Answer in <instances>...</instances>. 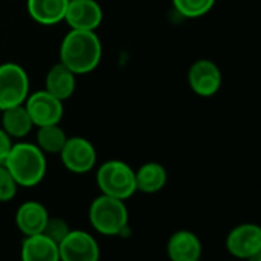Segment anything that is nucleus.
Segmentation results:
<instances>
[{
    "label": "nucleus",
    "instance_id": "1",
    "mask_svg": "<svg viewBox=\"0 0 261 261\" xmlns=\"http://www.w3.org/2000/svg\"><path fill=\"white\" fill-rule=\"evenodd\" d=\"M59 57L75 75L89 74L101 62L103 45L95 31L69 30L60 43Z\"/></svg>",
    "mask_w": 261,
    "mask_h": 261
},
{
    "label": "nucleus",
    "instance_id": "2",
    "mask_svg": "<svg viewBox=\"0 0 261 261\" xmlns=\"http://www.w3.org/2000/svg\"><path fill=\"white\" fill-rule=\"evenodd\" d=\"M19 188H34L40 185L46 175V154L30 142H17L13 145L4 162Z\"/></svg>",
    "mask_w": 261,
    "mask_h": 261
},
{
    "label": "nucleus",
    "instance_id": "3",
    "mask_svg": "<svg viewBox=\"0 0 261 261\" xmlns=\"http://www.w3.org/2000/svg\"><path fill=\"white\" fill-rule=\"evenodd\" d=\"M88 218L92 229L105 237L123 235L127 229L129 212L123 200L100 194L92 200Z\"/></svg>",
    "mask_w": 261,
    "mask_h": 261
},
{
    "label": "nucleus",
    "instance_id": "4",
    "mask_svg": "<svg viewBox=\"0 0 261 261\" xmlns=\"http://www.w3.org/2000/svg\"><path fill=\"white\" fill-rule=\"evenodd\" d=\"M95 181L101 194L126 201L137 192L136 171L123 160H106L97 172Z\"/></svg>",
    "mask_w": 261,
    "mask_h": 261
},
{
    "label": "nucleus",
    "instance_id": "5",
    "mask_svg": "<svg viewBox=\"0 0 261 261\" xmlns=\"http://www.w3.org/2000/svg\"><path fill=\"white\" fill-rule=\"evenodd\" d=\"M30 75L25 68L14 62L0 65V111L23 105L31 94Z\"/></svg>",
    "mask_w": 261,
    "mask_h": 261
},
{
    "label": "nucleus",
    "instance_id": "6",
    "mask_svg": "<svg viewBox=\"0 0 261 261\" xmlns=\"http://www.w3.org/2000/svg\"><path fill=\"white\" fill-rule=\"evenodd\" d=\"M59 155L62 165L72 174H86L97 165V151L94 145L80 136L68 137Z\"/></svg>",
    "mask_w": 261,
    "mask_h": 261
},
{
    "label": "nucleus",
    "instance_id": "7",
    "mask_svg": "<svg viewBox=\"0 0 261 261\" xmlns=\"http://www.w3.org/2000/svg\"><path fill=\"white\" fill-rule=\"evenodd\" d=\"M60 261H100V246L86 230L71 229L59 243Z\"/></svg>",
    "mask_w": 261,
    "mask_h": 261
},
{
    "label": "nucleus",
    "instance_id": "8",
    "mask_svg": "<svg viewBox=\"0 0 261 261\" xmlns=\"http://www.w3.org/2000/svg\"><path fill=\"white\" fill-rule=\"evenodd\" d=\"M25 106L33 118L34 126H46L60 123L65 114L63 101L49 94L46 89L36 91L28 95Z\"/></svg>",
    "mask_w": 261,
    "mask_h": 261
},
{
    "label": "nucleus",
    "instance_id": "9",
    "mask_svg": "<svg viewBox=\"0 0 261 261\" xmlns=\"http://www.w3.org/2000/svg\"><path fill=\"white\" fill-rule=\"evenodd\" d=\"M63 22L69 30L97 31L103 22V10L97 0H69Z\"/></svg>",
    "mask_w": 261,
    "mask_h": 261
},
{
    "label": "nucleus",
    "instance_id": "10",
    "mask_svg": "<svg viewBox=\"0 0 261 261\" xmlns=\"http://www.w3.org/2000/svg\"><path fill=\"white\" fill-rule=\"evenodd\" d=\"M188 82L191 89L200 97H212L221 86V71L209 59H200L194 62L188 72Z\"/></svg>",
    "mask_w": 261,
    "mask_h": 261
},
{
    "label": "nucleus",
    "instance_id": "11",
    "mask_svg": "<svg viewBox=\"0 0 261 261\" xmlns=\"http://www.w3.org/2000/svg\"><path fill=\"white\" fill-rule=\"evenodd\" d=\"M226 247L237 258L247 259L255 255L261 250V226L244 223L233 227L226 238Z\"/></svg>",
    "mask_w": 261,
    "mask_h": 261
},
{
    "label": "nucleus",
    "instance_id": "12",
    "mask_svg": "<svg viewBox=\"0 0 261 261\" xmlns=\"http://www.w3.org/2000/svg\"><path fill=\"white\" fill-rule=\"evenodd\" d=\"M14 218L16 226L23 233V237H30L43 232L49 218V212L40 201L28 200L17 207Z\"/></svg>",
    "mask_w": 261,
    "mask_h": 261
},
{
    "label": "nucleus",
    "instance_id": "13",
    "mask_svg": "<svg viewBox=\"0 0 261 261\" xmlns=\"http://www.w3.org/2000/svg\"><path fill=\"white\" fill-rule=\"evenodd\" d=\"M200 238L186 229L174 232L166 244V253L171 261H197L201 258Z\"/></svg>",
    "mask_w": 261,
    "mask_h": 261
},
{
    "label": "nucleus",
    "instance_id": "14",
    "mask_svg": "<svg viewBox=\"0 0 261 261\" xmlns=\"http://www.w3.org/2000/svg\"><path fill=\"white\" fill-rule=\"evenodd\" d=\"M20 261H60L59 244L45 233L25 237L20 246Z\"/></svg>",
    "mask_w": 261,
    "mask_h": 261
},
{
    "label": "nucleus",
    "instance_id": "15",
    "mask_svg": "<svg viewBox=\"0 0 261 261\" xmlns=\"http://www.w3.org/2000/svg\"><path fill=\"white\" fill-rule=\"evenodd\" d=\"M69 0H27L30 17L43 27H54L65 20Z\"/></svg>",
    "mask_w": 261,
    "mask_h": 261
},
{
    "label": "nucleus",
    "instance_id": "16",
    "mask_svg": "<svg viewBox=\"0 0 261 261\" xmlns=\"http://www.w3.org/2000/svg\"><path fill=\"white\" fill-rule=\"evenodd\" d=\"M77 88V75L63 63H56L49 68L45 77V88L49 94L65 101L72 97Z\"/></svg>",
    "mask_w": 261,
    "mask_h": 261
},
{
    "label": "nucleus",
    "instance_id": "17",
    "mask_svg": "<svg viewBox=\"0 0 261 261\" xmlns=\"http://www.w3.org/2000/svg\"><path fill=\"white\" fill-rule=\"evenodd\" d=\"M0 126H2V129L13 140H22L33 130L34 123H33V118L23 103V105H17V106L4 109Z\"/></svg>",
    "mask_w": 261,
    "mask_h": 261
},
{
    "label": "nucleus",
    "instance_id": "18",
    "mask_svg": "<svg viewBox=\"0 0 261 261\" xmlns=\"http://www.w3.org/2000/svg\"><path fill=\"white\" fill-rule=\"evenodd\" d=\"M168 172L159 162H146L136 171V186L142 194H155L166 186Z\"/></svg>",
    "mask_w": 261,
    "mask_h": 261
},
{
    "label": "nucleus",
    "instance_id": "19",
    "mask_svg": "<svg viewBox=\"0 0 261 261\" xmlns=\"http://www.w3.org/2000/svg\"><path fill=\"white\" fill-rule=\"evenodd\" d=\"M66 140H68V136L65 133V129L60 126V123L37 127L36 145L45 154H60Z\"/></svg>",
    "mask_w": 261,
    "mask_h": 261
},
{
    "label": "nucleus",
    "instance_id": "20",
    "mask_svg": "<svg viewBox=\"0 0 261 261\" xmlns=\"http://www.w3.org/2000/svg\"><path fill=\"white\" fill-rule=\"evenodd\" d=\"M217 0H172L174 10L185 19H198L206 16Z\"/></svg>",
    "mask_w": 261,
    "mask_h": 261
},
{
    "label": "nucleus",
    "instance_id": "21",
    "mask_svg": "<svg viewBox=\"0 0 261 261\" xmlns=\"http://www.w3.org/2000/svg\"><path fill=\"white\" fill-rule=\"evenodd\" d=\"M19 185L16 183L11 172L5 168L4 163H0V201L7 203L11 201L17 195Z\"/></svg>",
    "mask_w": 261,
    "mask_h": 261
},
{
    "label": "nucleus",
    "instance_id": "22",
    "mask_svg": "<svg viewBox=\"0 0 261 261\" xmlns=\"http://www.w3.org/2000/svg\"><path fill=\"white\" fill-rule=\"evenodd\" d=\"M69 232H71V227H69L66 220H63L60 217H51L49 215L46 226H45L42 233H45L48 238H51L53 241H56L59 244Z\"/></svg>",
    "mask_w": 261,
    "mask_h": 261
},
{
    "label": "nucleus",
    "instance_id": "23",
    "mask_svg": "<svg viewBox=\"0 0 261 261\" xmlns=\"http://www.w3.org/2000/svg\"><path fill=\"white\" fill-rule=\"evenodd\" d=\"M13 145H14V140L5 133V130L2 129V126H0V163L5 162V159L8 157Z\"/></svg>",
    "mask_w": 261,
    "mask_h": 261
},
{
    "label": "nucleus",
    "instance_id": "24",
    "mask_svg": "<svg viewBox=\"0 0 261 261\" xmlns=\"http://www.w3.org/2000/svg\"><path fill=\"white\" fill-rule=\"evenodd\" d=\"M247 261H261V250H259V252H256L255 255L249 256V258H247Z\"/></svg>",
    "mask_w": 261,
    "mask_h": 261
},
{
    "label": "nucleus",
    "instance_id": "25",
    "mask_svg": "<svg viewBox=\"0 0 261 261\" xmlns=\"http://www.w3.org/2000/svg\"><path fill=\"white\" fill-rule=\"evenodd\" d=\"M197 261H201V259H197Z\"/></svg>",
    "mask_w": 261,
    "mask_h": 261
}]
</instances>
